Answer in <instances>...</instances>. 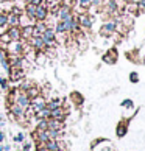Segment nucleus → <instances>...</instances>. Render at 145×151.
I'll return each instance as SVG.
<instances>
[{"mask_svg": "<svg viewBox=\"0 0 145 151\" xmlns=\"http://www.w3.org/2000/svg\"><path fill=\"white\" fill-rule=\"evenodd\" d=\"M92 151H115V148L109 140L98 139V140L92 142Z\"/></svg>", "mask_w": 145, "mask_h": 151, "instance_id": "f257e3e1", "label": "nucleus"}, {"mask_svg": "<svg viewBox=\"0 0 145 151\" xmlns=\"http://www.w3.org/2000/svg\"><path fill=\"white\" fill-rule=\"evenodd\" d=\"M6 50L9 52V55H20L22 52H24V45H22L20 41H9L8 45H6Z\"/></svg>", "mask_w": 145, "mask_h": 151, "instance_id": "f03ea898", "label": "nucleus"}, {"mask_svg": "<svg viewBox=\"0 0 145 151\" xmlns=\"http://www.w3.org/2000/svg\"><path fill=\"white\" fill-rule=\"evenodd\" d=\"M66 115H67V112H66L64 108H61V106H58V108H55V109L50 111V119H53V120H61V122H64Z\"/></svg>", "mask_w": 145, "mask_h": 151, "instance_id": "7ed1b4c3", "label": "nucleus"}, {"mask_svg": "<svg viewBox=\"0 0 145 151\" xmlns=\"http://www.w3.org/2000/svg\"><path fill=\"white\" fill-rule=\"evenodd\" d=\"M30 101H31V100L28 98V95H27L25 92H20L17 97H16V104H19L22 109H27V108H28Z\"/></svg>", "mask_w": 145, "mask_h": 151, "instance_id": "20e7f679", "label": "nucleus"}, {"mask_svg": "<svg viewBox=\"0 0 145 151\" xmlns=\"http://www.w3.org/2000/svg\"><path fill=\"white\" fill-rule=\"evenodd\" d=\"M115 30H117V25L114 24V22H108V24H105V25L102 27V30H100V35L105 36V37H108V36L113 35Z\"/></svg>", "mask_w": 145, "mask_h": 151, "instance_id": "39448f33", "label": "nucleus"}, {"mask_svg": "<svg viewBox=\"0 0 145 151\" xmlns=\"http://www.w3.org/2000/svg\"><path fill=\"white\" fill-rule=\"evenodd\" d=\"M126 132H128V123H126V120H122L115 128V134H117V137L122 139L126 136Z\"/></svg>", "mask_w": 145, "mask_h": 151, "instance_id": "423d86ee", "label": "nucleus"}, {"mask_svg": "<svg viewBox=\"0 0 145 151\" xmlns=\"http://www.w3.org/2000/svg\"><path fill=\"white\" fill-rule=\"evenodd\" d=\"M45 17H47V8H45V5H39V6H36L35 19L36 20H45Z\"/></svg>", "mask_w": 145, "mask_h": 151, "instance_id": "0eeeda50", "label": "nucleus"}, {"mask_svg": "<svg viewBox=\"0 0 145 151\" xmlns=\"http://www.w3.org/2000/svg\"><path fill=\"white\" fill-rule=\"evenodd\" d=\"M115 61H117V52H115L114 48L109 50L106 55H103V63H106V64H115Z\"/></svg>", "mask_w": 145, "mask_h": 151, "instance_id": "6e6552de", "label": "nucleus"}, {"mask_svg": "<svg viewBox=\"0 0 145 151\" xmlns=\"http://www.w3.org/2000/svg\"><path fill=\"white\" fill-rule=\"evenodd\" d=\"M8 36L11 41H20L22 39V35H20V28L19 27H11L8 30Z\"/></svg>", "mask_w": 145, "mask_h": 151, "instance_id": "1a4fd4ad", "label": "nucleus"}, {"mask_svg": "<svg viewBox=\"0 0 145 151\" xmlns=\"http://www.w3.org/2000/svg\"><path fill=\"white\" fill-rule=\"evenodd\" d=\"M31 44L36 50H44L45 48V41H44L42 36H36V37H31Z\"/></svg>", "mask_w": 145, "mask_h": 151, "instance_id": "9d476101", "label": "nucleus"}, {"mask_svg": "<svg viewBox=\"0 0 145 151\" xmlns=\"http://www.w3.org/2000/svg\"><path fill=\"white\" fill-rule=\"evenodd\" d=\"M47 125H48V129H55V131H61L64 128L63 122H61V120H53V119L47 120Z\"/></svg>", "mask_w": 145, "mask_h": 151, "instance_id": "9b49d317", "label": "nucleus"}, {"mask_svg": "<svg viewBox=\"0 0 145 151\" xmlns=\"http://www.w3.org/2000/svg\"><path fill=\"white\" fill-rule=\"evenodd\" d=\"M78 22L81 24V27H84V28H91L92 25V17L89 14H81L80 17H78Z\"/></svg>", "mask_w": 145, "mask_h": 151, "instance_id": "f8f14e48", "label": "nucleus"}, {"mask_svg": "<svg viewBox=\"0 0 145 151\" xmlns=\"http://www.w3.org/2000/svg\"><path fill=\"white\" fill-rule=\"evenodd\" d=\"M55 28H52V27H48V28H45V31L42 33V37H44V41H55Z\"/></svg>", "mask_w": 145, "mask_h": 151, "instance_id": "ddd939ff", "label": "nucleus"}, {"mask_svg": "<svg viewBox=\"0 0 145 151\" xmlns=\"http://www.w3.org/2000/svg\"><path fill=\"white\" fill-rule=\"evenodd\" d=\"M6 24L9 27H19V16L17 14H14V13H11L6 16Z\"/></svg>", "mask_w": 145, "mask_h": 151, "instance_id": "4468645a", "label": "nucleus"}, {"mask_svg": "<svg viewBox=\"0 0 145 151\" xmlns=\"http://www.w3.org/2000/svg\"><path fill=\"white\" fill-rule=\"evenodd\" d=\"M58 16H59V19L61 20H66V19H69L72 13H70V8L69 6H61L59 11H58Z\"/></svg>", "mask_w": 145, "mask_h": 151, "instance_id": "2eb2a0df", "label": "nucleus"}, {"mask_svg": "<svg viewBox=\"0 0 145 151\" xmlns=\"http://www.w3.org/2000/svg\"><path fill=\"white\" fill-rule=\"evenodd\" d=\"M20 35H22V37H24V39H31V37H33V25L22 27Z\"/></svg>", "mask_w": 145, "mask_h": 151, "instance_id": "dca6fc26", "label": "nucleus"}, {"mask_svg": "<svg viewBox=\"0 0 145 151\" xmlns=\"http://www.w3.org/2000/svg\"><path fill=\"white\" fill-rule=\"evenodd\" d=\"M24 76V70H20V67H13L11 69V80H20Z\"/></svg>", "mask_w": 145, "mask_h": 151, "instance_id": "f3484780", "label": "nucleus"}, {"mask_svg": "<svg viewBox=\"0 0 145 151\" xmlns=\"http://www.w3.org/2000/svg\"><path fill=\"white\" fill-rule=\"evenodd\" d=\"M25 11H27V16H30V17L35 19V13H36V5L33 3H27L25 6Z\"/></svg>", "mask_w": 145, "mask_h": 151, "instance_id": "a211bd4d", "label": "nucleus"}, {"mask_svg": "<svg viewBox=\"0 0 145 151\" xmlns=\"http://www.w3.org/2000/svg\"><path fill=\"white\" fill-rule=\"evenodd\" d=\"M70 98L74 100V104H75V106H81V104H83V97H81L80 93L74 92V93L70 95Z\"/></svg>", "mask_w": 145, "mask_h": 151, "instance_id": "6ab92c4d", "label": "nucleus"}, {"mask_svg": "<svg viewBox=\"0 0 145 151\" xmlns=\"http://www.w3.org/2000/svg\"><path fill=\"white\" fill-rule=\"evenodd\" d=\"M58 106H61V101H59V100H52L50 103H45V108H48L50 111L55 109V108H58Z\"/></svg>", "mask_w": 145, "mask_h": 151, "instance_id": "aec40b11", "label": "nucleus"}, {"mask_svg": "<svg viewBox=\"0 0 145 151\" xmlns=\"http://www.w3.org/2000/svg\"><path fill=\"white\" fill-rule=\"evenodd\" d=\"M94 2V0H78V5L83 8H87V6H91V3Z\"/></svg>", "mask_w": 145, "mask_h": 151, "instance_id": "412c9836", "label": "nucleus"}, {"mask_svg": "<svg viewBox=\"0 0 145 151\" xmlns=\"http://www.w3.org/2000/svg\"><path fill=\"white\" fill-rule=\"evenodd\" d=\"M5 25H8L6 24V14L0 13V27H5Z\"/></svg>", "mask_w": 145, "mask_h": 151, "instance_id": "4be33fe9", "label": "nucleus"}, {"mask_svg": "<svg viewBox=\"0 0 145 151\" xmlns=\"http://www.w3.org/2000/svg\"><path fill=\"white\" fill-rule=\"evenodd\" d=\"M36 151H48V150H47V147H45V143L38 142V145H36Z\"/></svg>", "mask_w": 145, "mask_h": 151, "instance_id": "5701e85b", "label": "nucleus"}, {"mask_svg": "<svg viewBox=\"0 0 145 151\" xmlns=\"http://www.w3.org/2000/svg\"><path fill=\"white\" fill-rule=\"evenodd\" d=\"M130 80H131L133 83H137V81H139V76H137V73H136V72H133V73L130 75Z\"/></svg>", "mask_w": 145, "mask_h": 151, "instance_id": "b1692460", "label": "nucleus"}, {"mask_svg": "<svg viewBox=\"0 0 145 151\" xmlns=\"http://www.w3.org/2000/svg\"><path fill=\"white\" fill-rule=\"evenodd\" d=\"M122 106H123V108H133V101L131 100H125V101L122 103Z\"/></svg>", "mask_w": 145, "mask_h": 151, "instance_id": "393cba45", "label": "nucleus"}, {"mask_svg": "<svg viewBox=\"0 0 145 151\" xmlns=\"http://www.w3.org/2000/svg\"><path fill=\"white\" fill-rule=\"evenodd\" d=\"M22 140H24V134H22V132H19L17 136L14 137V142H22Z\"/></svg>", "mask_w": 145, "mask_h": 151, "instance_id": "a878e982", "label": "nucleus"}, {"mask_svg": "<svg viewBox=\"0 0 145 151\" xmlns=\"http://www.w3.org/2000/svg\"><path fill=\"white\" fill-rule=\"evenodd\" d=\"M8 30H6V25H5V27H0V36H2L3 35V33H6Z\"/></svg>", "mask_w": 145, "mask_h": 151, "instance_id": "bb28decb", "label": "nucleus"}, {"mask_svg": "<svg viewBox=\"0 0 145 151\" xmlns=\"http://www.w3.org/2000/svg\"><path fill=\"white\" fill-rule=\"evenodd\" d=\"M3 140H5V134L0 132V142H3Z\"/></svg>", "mask_w": 145, "mask_h": 151, "instance_id": "cd10ccee", "label": "nucleus"}, {"mask_svg": "<svg viewBox=\"0 0 145 151\" xmlns=\"http://www.w3.org/2000/svg\"><path fill=\"white\" fill-rule=\"evenodd\" d=\"M30 148H31V147H30V143H28V145H25V147H24V151H30Z\"/></svg>", "mask_w": 145, "mask_h": 151, "instance_id": "c85d7f7f", "label": "nucleus"}, {"mask_svg": "<svg viewBox=\"0 0 145 151\" xmlns=\"http://www.w3.org/2000/svg\"><path fill=\"white\" fill-rule=\"evenodd\" d=\"M24 2H25V3H31V2H33V0H24Z\"/></svg>", "mask_w": 145, "mask_h": 151, "instance_id": "c756f323", "label": "nucleus"}, {"mask_svg": "<svg viewBox=\"0 0 145 151\" xmlns=\"http://www.w3.org/2000/svg\"><path fill=\"white\" fill-rule=\"evenodd\" d=\"M66 2H67V3H72V2H75V0H66Z\"/></svg>", "mask_w": 145, "mask_h": 151, "instance_id": "7c9ffc66", "label": "nucleus"}, {"mask_svg": "<svg viewBox=\"0 0 145 151\" xmlns=\"http://www.w3.org/2000/svg\"><path fill=\"white\" fill-rule=\"evenodd\" d=\"M0 151H5V150H3V147H0Z\"/></svg>", "mask_w": 145, "mask_h": 151, "instance_id": "2f4dec72", "label": "nucleus"}, {"mask_svg": "<svg viewBox=\"0 0 145 151\" xmlns=\"http://www.w3.org/2000/svg\"><path fill=\"white\" fill-rule=\"evenodd\" d=\"M123 2H128V0H123Z\"/></svg>", "mask_w": 145, "mask_h": 151, "instance_id": "473e14b6", "label": "nucleus"}]
</instances>
